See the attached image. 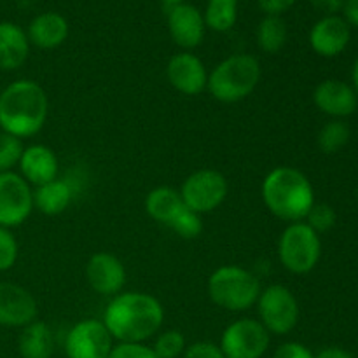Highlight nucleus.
<instances>
[{
	"label": "nucleus",
	"mask_w": 358,
	"mask_h": 358,
	"mask_svg": "<svg viewBox=\"0 0 358 358\" xmlns=\"http://www.w3.org/2000/svg\"><path fill=\"white\" fill-rule=\"evenodd\" d=\"M101 322L119 343H143L159 332L164 310L150 294L122 292L108 303Z\"/></svg>",
	"instance_id": "f257e3e1"
},
{
	"label": "nucleus",
	"mask_w": 358,
	"mask_h": 358,
	"mask_svg": "<svg viewBox=\"0 0 358 358\" xmlns=\"http://www.w3.org/2000/svg\"><path fill=\"white\" fill-rule=\"evenodd\" d=\"M48 110V94L35 80H14L0 93V128L21 140L44 128Z\"/></svg>",
	"instance_id": "f03ea898"
},
{
	"label": "nucleus",
	"mask_w": 358,
	"mask_h": 358,
	"mask_svg": "<svg viewBox=\"0 0 358 358\" xmlns=\"http://www.w3.org/2000/svg\"><path fill=\"white\" fill-rule=\"evenodd\" d=\"M266 208L287 222H303L315 205L313 185L306 175L292 166H276L262 180Z\"/></svg>",
	"instance_id": "7ed1b4c3"
},
{
	"label": "nucleus",
	"mask_w": 358,
	"mask_h": 358,
	"mask_svg": "<svg viewBox=\"0 0 358 358\" xmlns=\"http://www.w3.org/2000/svg\"><path fill=\"white\" fill-rule=\"evenodd\" d=\"M261 76L262 69L259 59L252 55L240 52L222 59L208 73L206 90L217 101L236 103L254 93Z\"/></svg>",
	"instance_id": "20e7f679"
},
{
	"label": "nucleus",
	"mask_w": 358,
	"mask_h": 358,
	"mask_svg": "<svg viewBox=\"0 0 358 358\" xmlns=\"http://www.w3.org/2000/svg\"><path fill=\"white\" fill-rule=\"evenodd\" d=\"M261 290L257 276L240 266H220L208 278V296L213 304L234 313L254 306Z\"/></svg>",
	"instance_id": "39448f33"
},
{
	"label": "nucleus",
	"mask_w": 358,
	"mask_h": 358,
	"mask_svg": "<svg viewBox=\"0 0 358 358\" xmlns=\"http://www.w3.org/2000/svg\"><path fill=\"white\" fill-rule=\"evenodd\" d=\"M322 243L306 222H292L285 227L278 241V257L287 271L306 275L320 261Z\"/></svg>",
	"instance_id": "423d86ee"
},
{
	"label": "nucleus",
	"mask_w": 358,
	"mask_h": 358,
	"mask_svg": "<svg viewBox=\"0 0 358 358\" xmlns=\"http://www.w3.org/2000/svg\"><path fill=\"white\" fill-rule=\"evenodd\" d=\"M257 311L261 324L269 334L285 336L299 322V303L292 290L285 285H269L261 290L257 299Z\"/></svg>",
	"instance_id": "0eeeda50"
},
{
	"label": "nucleus",
	"mask_w": 358,
	"mask_h": 358,
	"mask_svg": "<svg viewBox=\"0 0 358 358\" xmlns=\"http://www.w3.org/2000/svg\"><path fill=\"white\" fill-rule=\"evenodd\" d=\"M178 192L189 210L205 215V213H212L226 201L229 185L220 171L203 168L189 175Z\"/></svg>",
	"instance_id": "6e6552de"
},
{
	"label": "nucleus",
	"mask_w": 358,
	"mask_h": 358,
	"mask_svg": "<svg viewBox=\"0 0 358 358\" xmlns=\"http://www.w3.org/2000/svg\"><path fill=\"white\" fill-rule=\"evenodd\" d=\"M271 334L254 318H240L229 324L220 338V350L226 358H261L268 352Z\"/></svg>",
	"instance_id": "1a4fd4ad"
},
{
	"label": "nucleus",
	"mask_w": 358,
	"mask_h": 358,
	"mask_svg": "<svg viewBox=\"0 0 358 358\" xmlns=\"http://www.w3.org/2000/svg\"><path fill=\"white\" fill-rule=\"evenodd\" d=\"M34 210L31 185L14 171L0 173V227L21 226Z\"/></svg>",
	"instance_id": "9d476101"
},
{
	"label": "nucleus",
	"mask_w": 358,
	"mask_h": 358,
	"mask_svg": "<svg viewBox=\"0 0 358 358\" xmlns=\"http://www.w3.org/2000/svg\"><path fill=\"white\" fill-rule=\"evenodd\" d=\"M114 338L101 320H83L66 334V358H108Z\"/></svg>",
	"instance_id": "9b49d317"
},
{
	"label": "nucleus",
	"mask_w": 358,
	"mask_h": 358,
	"mask_svg": "<svg viewBox=\"0 0 358 358\" xmlns=\"http://www.w3.org/2000/svg\"><path fill=\"white\" fill-rule=\"evenodd\" d=\"M37 301L24 287L0 282V325L23 329L37 320Z\"/></svg>",
	"instance_id": "f8f14e48"
},
{
	"label": "nucleus",
	"mask_w": 358,
	"mask_h": 358,
	"mask_svg": "<svg viewBox=\"0 0 358 358\" xmlns=\"http://www.w3.org/2000/svg\"><path fill=\"white\" fill-rule=\"evenodd\" d=\"M86 278L91 289L100 296H117L126 283V268L115 255L98 252L87 261Z\"/></svg>",
	"instance_id": "ddd939ff"
},
{
	"label": "nucleus",
	"mask_w": 358,
	"mask_h": 358,
	"mask_svg": "<svg viewBox=\"0 0 358 358\" xmlns=\"http://www.w3.org/2000/svg\"><path fill=\"white\" fill-rule=\"evenodd\" d=\"M166 77L178 93L187 96L203 93L208 83V72L203 62L189 51L171 56L166 66Z\"/></svg>",
	"instance_id": "4468645a"
},
{
	"label": "nucleus",
	"mask_w": 358,
	"mask_h": 358,
	"mask_svg": "<svg viewBox=\"0 0 358 358\" xmlns=\"http://www.w3.org/2000/svg\"><path fill=\"white\" fill-rule=\"evenodd\" d=\"M168 28L177 45L189 51L198 48L205 37V17L191 3H177L170 7L168 13Z\"/></svg>",
	"instance_id": "2eb2a0df"
},
{
	"label": "nucleus",
	"mask_w": 358,
	"mask_h": 358,
	"mask_svg": "<svg viewBox=\"0 0 358 358\" xmlns=\"http://www.w3.org/2000/svg\"><path fill=\"white\" fill-rule=\"evenodd\" d=\"M313 101L324 114L331 117H346L357 110V91L350 84L338 79H327L315 87Z\"/></svg>",
	"instance_id": "dca6fc26"
},
{
	"label": "nucleus",
	"mask_w": 358,
	"mask_h": 358,
	"mask_svg": "<svg viewBox=\"0 0 358 358\" xmlns=\"http://www.w3.org/2000/svg\"><path fill=\"white\" fill-rule=\"evenodd\" d=\"M350 37H352V30L343 17L324 16L311 28L310 44L317 55L332 58L345 51Z\"/></svg>",
	"instance_id": "f3484780"
},
{
	"label": "nucleus",
	"mask_w": 358,
	"mask_h": 358,
	"mask_svg": "<svg viewBox=\"0 0 358 358\" xmlns=\"http://www.w3.org/2000/svg\"><path fill=\"white\" fill-rule=\"evenodd\" d=\"M17 166H20L21 177L35 187L58 178V157L52 152V149L41 143L24 147Z\"/></svg>",
	"instance_id": "a211bd4d"
},
{
	"label": "nucleus",
	"mask_w": 358,
	"mask_h": 358,
	"mask_svg": "<svg viewBox=\"0 0 358 358\" xmlns=\"http://www.w3.org/2000/svg\"><path fill=\"white\" fill-rule=\"evenodd\" d=\"M30 52V41L21 27L9 21L0 23V70L10 72L24 65Z\"/></svg>",
	"instance_id": "6ab92c4d"
},
{
	"label": "nucleus",
	"mask_w": 358,
	"mask_h": 358,
	"mask_svg": "<svg viewBox=\"0 0 358 358\" xmlns=\"http://www.w3.org/2000/svg\"><path fill=\"white\" fill-rule=\"evenodd\" d=\"M27 35L38 49L59 48L69 37V21L59 13H42L31 20Z\"/></svg>",
	"instance_id": "aec40b11"
},
{
	"label": "nucleus",
	"mask_w": 358,
	"mask_h": 358,
	"mask_svg": "<svg viewBox=\"0 0 358 358\" xmlns=\"http://www.w3.org/2000/svg\"><path fill=\"white\" fill-rule=\"evenodd\" d=\"M73 199V187L69 180L55 178L34 191V208L44 215H59L70 206Z\"/></svg>",
	"instance_id": "412c9836"
},
{
	"label": "nucleus",
	"mask_w": 358,
	"mask_h": 358,
	"mask_svg": "<svg viewBox=\"0 0 358 358\" xmlns=\"http://www.w3.org/2000/svg\"><path fill=\"white\" fill-rule=\"evenodd\" d=\"M184 208L185 205L182 201L180 192L173 187H166V185L152 189L145 198V212L149 213L150 219L168 227L180 215Z\"/></svg>",
	"instance_id": "4be33fe9"
},
{
	"label": "nucleus",
	"mask_w": 358,
	"mask_h": 358,
	"mask_svg": "<svg viewBox=\"0 0 358 358\" xmlns=\"http://www.w3.org/2000/svg\"><path fill=\"white\" fill-rule=\"evenodd\" d=\"M17 350L21 358H51L55 353V338L49 325L35 320L23 327L17 339Z\"/></svg>",
	"instance_id": "5701e85b"
},
{
	"label": "nucleus",
	"mask_w": 358,
	"mask_h": 358,
	"mask_svg": "<svg viewBox=\"0 0 358 358\" xmlns=\"http://www.w3.org/2000/svg\"><path fill=\"white\" fill-rule=\"evenodd\" d=\"M289 37L285 21L280 16H266L257 27V45L268 55H276L283 49Z\"/></svg>",
	"instance_id": "b1692460"
},
{
	"label": "nucleus",
	"mask_w": 358,
	"mask_h": 358,
	"mask_svg": "<svg viewBox=\"0 0 358 358\" xmlns=\"http://www.w3.org/2000/svg\"><path fill=\"white\" fill-rule=\"evenodd\" d=\"M203 17L210 30L229 31L238 20V0H208Z\"/></svg>",
	"instance_id": "393cba45"
},
{
	"label": "nucleus",
	"mask_w": 358,
	"mask_h": 358,
	"mask_svg": "<svg viewBox=\"0 0 358 358\" xmlns=\"http://www.w3.org/2000/svg\"><path fill=\"white\" fill-rule=\"evenodd\" d=\"M350 140V128L343 121H331L320 129L318 133V147L325 154H336L348 143Z\"/></svg>",
	"instance_id": "a878e982"
},
{
	"label": "nucleus",
	"mask_w": 358,
	"mask_h": 358,
	"mask_svg": "<svg viewBox=\"0 0 358 358\" xmlns=\"http://www.w3.org/2000/svg\"><path fill=\"white\" fill-rule=\"evenodd\" d=\"M23 150V140L6 131H0V173L13 171V168L20 163Z\"/></svg>",
	"instance_id": "bb28decb"
},
{
	"label": "nucleus",
	"mask_w": 358,
	"mask_h": 358,
	"mask_svg": "<svg viewBox=\"0 0 358 358\" xmlns=\"http://www.w3.org/2000/svg\"><path fill=\"white\" fill-rule=\"evenodd\" d=\"M185 338L180 331H164L157 336L152 350L157 358H178L185 352Z\"/></svg>",
	"instance_id": "cd10ccee"
},
{
	"label": "nucleus",
	"mask_w": 358,
	"mask_h": 358,
	"mask_svg": "<svg viewBox=\"0 0 358 358\" xmlns=\"http://www.w3.org/2000/svg\"><path fill=\"white\" fill-rule=\"evenodd\" d=\"M170 229L184 240H194L203 233V219L199 213L192 212L185 206L180 215L170 224Z\"/></svg>",
	"instance_id": "c85d7f7f"
},
{
	"label": "nucleus",
	"mask_w": 358,
	"mask_h": 358,
	"mask_svg": "<svg viewBox=\"0 0 358 358\" xmlns=\"http://www.w3.org/2000/svg\"><path fill=\"white\" fill-rule=\"evenodd\" d=\"M306 224L315 231V233H325L332 229L336 224V212L331 205L325 203H315L306 215Z\"/></svg>",
	"instance_id": "c756f323"
},
{
	"label": "nucleus",
	"mask_w": 358,
	"mask_h": 358,
	"mask_svg": "<svg viewBox=\"0 0 358 358\" xmlns=\"http://www.w3.org/2000/svg\"><path fill=\"white\" fill-rule=\"evenodd\" d=\"M17 252H20V247L14 234L10 233V229L0 227V273L9 271L16 264Z\"/></svg>",
	"instance_id": "7c9ffc66"
},
{
	"label": "nucleus",
	"mask_w": 358,
	"mask_h": 358,
	"mask_svg": "<svg viewBox=\"0 0 358 358\" xmlns=\"http://www.w3.org/2000/svg\"><path fill=\"white\" fill-rule=\"evenodd\" d=\"M108 358H157L154 350L143 343H119Z\"/></svg>",
	"instance_id": "2f4dec72"
},
{
	"label": "nucleus",
	"mask_w": 358,
	"mask_h": 358,
	"mask_svg": "<svg viewBox=\"0 0 358 358\" xmlns=\"http://www.w3.org/2000/svg\"><path fill=\"white\" fill-rule=\"evenodd\" d=\"M184 358H226L219 345L210 341H198L187 346L184 352Z\"/></svg>",
	"instance_id": "473e14b6"
},
{
	"label": "nucleus",
	"mask_w": 358,
	"mask_h": 358,
	"mask_svg": "<svg viewBox=\"0 0 358 358\" xmlns=\"http://www.w3.org/2000/svg\"><path fill=\"white\" fill-rule=\"evenodd\" d=\"M273 358H315V355L301 343H285L278 346Z\"/></svg>",
	"instance_id": "72a5a7b5"
},
{
	"label": "nucleus",
	"mask_w": 358,
	"mask_h": 358,
	"mask_svg": "<svg viewBox=\"0 0 358 358\" xmlns=\"http://www.w3.org/2000/svg\"><path fill=\"white\" fill-rule=\"evenodd\" d=\"M259 7L266 13V16H280L289 10L297 0H257Z\"/></svg>",
	"instance_id": "f704fd0d"
},
{
	"label": "nucleus",
	"mask_w": 358,
	"mask_h": 358,
	"mask_svg": "<svg viewBox=\"0 0 358 358\" xmlns=\"http://www.w3.org/2000/svg\"><path fill=\"white\" fill-rule=\"evenodd\" d=\"M313 7L320 13H324L325 16H336V13L343 10L345 6V0H311Z\"/></svg>",
	"instance_id": "c9c22d12"
},
{
	"label": "nucleus",
	"mask_w": 358,
	"mask_h": 358,
	"mask_svg": "<svg viewBox=\"0 0 358 358\" xmlns=\"http://www.w3.org/2000/svg\"><path fill=\"white\" fill-rule=\"evenodd\" d=\"M343 13H345L346 23L358 28V0H345Z\"/></svg>",
	"instance_id": "e433bc0d"
},
{
	"label": "nucleus",
	"mask_w": 358,
	"mask_h": 358,
	"mask_svg": "<svg viewBox=\"0 0 358 358\" xmlns=\"http://www.w3.org/2000/svg\"><path fill=\"white\" fill-rule=\"evenodd\" d=\"M315 358H353V357L350 355L348 352H345V350L336 348V346H331V348L322 350L318 355H315Z\"/></svg>",
	"instance_id": "4c0bfd02"
},
{
	"label": "nucleus",
	"mask_w": 358,
	"mask_h": 358,
	"mask_svg": "<svg viewBox=\"0 0 358 358\" xmlns=\"http://www.w3.org/2000/svg\"><path fill=\"white\" fill-rule=\"evenodd\" d=\"M352 77H353V84H355L357 94H358V59H357V62H355V65H353V72H352Z\"/></svg>",
	"instance_id": "58836bf2"
},
{
	"label": "nucleus",
	"mask_w": 358,
	"mask_h": 358,
	"mask_svg": "<svg viewBox=\"0 0 358 358\" xmlns=\"http://www.w3.org/2000/svg\"><path fill=\"white\" fill-rule=\"evenodd\" d=\"M161 2H163V3H166V6H177V3H180L182 2V0H161Z\"/></svg>",
	"instance_id": "ea45409f"
}]
</instances>
